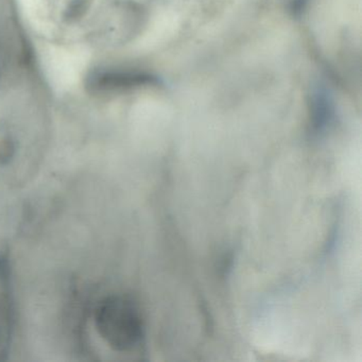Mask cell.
Segmentation results:
<instances>
[{"label": "cell", "mask_w": 362, "mask_h": 362, "mask_svg": "<svg viewBox=\"0 0 362 362\" xmlns=\"http://www.w3.org/2000/svg\"><path fill=\"white\" fill-rule=\"evenodd\" d=\"M94 322L99 336L116 351H134L145 337L141 310L128 296L103 298L95 309Z\"/></svg>", "instance_id": "obj_1"}, {"label": "cell", "mask_w": 362, "mask_h": 362, "mask_svg": "<svg viewBox=\"0 0 362 362\" xmlns=\"http://www.w3.org/2000/svg\"><path fill=\"white\" fill-rule=\"evenodd\" d=\"M86 9V0H76V1H73V3H71V7H69V18H78L80 12H83Z\"/></svg>", "instance_id": "obj_2"}]
</instances>
